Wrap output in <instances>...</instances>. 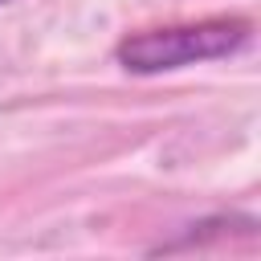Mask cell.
I'll use <instances>...</instances> for the list:
<instances>
[{"label": "cell", "mask_w": 261, "mask_h": 261, "mask_svg": "<svg viewBox=\"0 0 261 261\" xmlns=\"http://www.w3.org/2000/svg\"><path fill=\"white\" fill-rule=\"evenodd\" d=\"M0 4H12V0H0Z\"/></svg>", "instance_id": "7a4b0ae2"}, {"label": "cell", "mask_w": 261, "mask_h": 261, "mask_svg": "<svg viewBox=\"0 0 261 261\" xmlns=\"http://www.w3.org/2000/svg\"><path fill=\"white\" fill-rule=\"evenodd\" d=\"M249 45H253V20L224 12V16H200V20H179V24L126 33L114 45V61L126 73L155 77V73H171V69L237 57Z\"/></svg>", "instance_id": "6da1fadb"}]
</instances>
